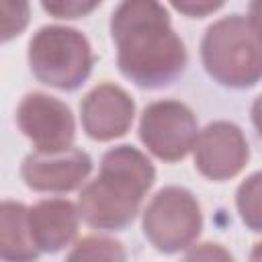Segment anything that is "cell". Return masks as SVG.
Instances as JSON below:
<instances>
[{"mask_svg": "<svg viewBox=\"0 0 262 262\" xmlns=\"http://www.w3.org/2000/svg\"><path fill=\"white\" fill-rule=\"evenodd\" d=\"M111 37L121 74L135 86L158 90L176 82L188 61L168 10L149 0L123 2L113 10Z\"/></svg>", "mask_w": 262, "mask_h": 262, "instance_id": "cell-1", "label": "cell"}, {"mask_svg": "<svg viewBox=\"0 0 262 262\" xmlns=\"http://www.w3.org/2000/svg\"><path fill=\"white\" fill-rule=\"evenodd\" d=\"M154 180L156 170L145 154L131 145L113 147L102 156L98 176L80 192V217L94 229H125L137 217Z\"/></svg>", "mask_w": 262, "mask_h": 262, "instance_id": "cell-2", "label": "cell"}, {"mask_svg": "<svg viewBox=\"0 0 262 262\" xmlns=\"http://www.w3.org/2000/svg\"><path fill=\"white\" fill-rule=\"evenodd\" d=\"M205 72L225 88H250L262 80V33L244 14L207 27L201 41Z\"/></svg>", "mask_w": 262, "mask_h": 262, "instance_id": "cell-3", "label": "cell"}, {"mask_svg": "<svg viewBox=\"0 0 262 262\" xmlns=\"http://www.w3.org/2000/svg\"><path fill=\"white\" fill-rule=\"evenodd\" d=\"M33 76L57 90L80 88L92 72L94 55L88 39L70 27H41L27 51Z\"/></svg>", "mask_w": 262, "mask_h": 262, "instance_id": "cell-4", "label": "cell"}, {"mask_svg": "<svg viewBox=\"0 0 262 262\" xmlns=\"http://www.w3.org/2000/svg\"><path fill=\"white\" fill-rule=\"evenodd\" d=\"M143 235L162 254H176L194 244L203 229L199 201L188 188L166 186L143 211Z\"/></svg>", "mask_w": 262, "mask_h": 262, "instance_id": "cell-5", "label": "cell"}, {"mask_svg": "<svg viewBox=\"0 0 262 262\" xmlns=\"http://www.w3.org/2000/svg\"><path fill=\"white\" fill-rule=\"evenodd\" d=\"M139 137L158 160L172 164L194 147L199 127L186 104L178 100H156L143 108Z\"/></svg>", "mask_w": 262, "mask_h": 262, "instance_id": "cell-6", "label": "cell"}, {"mask_svg": "<svg viewBox=\"0 0 262 262\" xmlns=\"http://www.w3.org/2000/svg\"><path fill=\"white\" fill-rule=\"evenodd\" d=\"M16 125L37 151L70 149L76 137L72 111L66 102L45 92H29L18 102Z\"/></svg>", "mask_w": 262, "mask_h": 262, "instance_id": "cell-7", "label": "cell"}, {"mask_svg": "<svg viewBox=\"0 0 262 262\" xmlns=\"http://www.w3.org/2000/svg\"><path fill=\"white\" fill-rule=\"evenodd\" d=\"M194 168L209 180H227L239 174L248 160L250 147L235 123L213 121L196 137L194 147Z\"/></svg>", "mask_w": 262, "mask_h": 262, "instance_id": "cell-8", "label": "cell"}, {"mask_svg": "<svg viewBox=\"0 0 262 262\" xmlns=\"http://www.w3.org/2000/svg\"><path fill=\"white\" fill-rule=\"evenodd\" d=\"M90 170V156L76 147L61 151H33L20 164L25 184L37 192L76 190L86 180Z\"/></svg>", "mask_w": 262, "mask_h": 262, "instance_id": "cell-9", "label": "cell"}, {"mask_svg": "<svg viewBox=\"0 0 262 262\" xmlns=\"http://www.w3.org/2000/svg\"><path fill=\"white\" fill-rule=\"evenodd\" d=\"M133 117V98L113 82L94 86L80 104L82 127L94 141H111L125 135L131 129Z\"/></svg>", "mask_w": 262, "mask_h": 262, "instance_id": "cell-10", "label": "cell"}, {"mask_svg": "<svg viewBox=\"0 0 262 262\" xmlns=\"http://www.w3.org/2000/svg\"><path fill=\"white\" fill-rule=\"evenodd\" d=\"M29 223L39 252L55 254L76 239L80 211L68 199H43L29 209Z\"/></svg>", "mask_w": 262, "mask_h": 262, "instance_id": "cell-11", "label": "cell"}, {"mask_svg": "<svg viewBox=\"0 0 262 262\" xmlns=\"http://www.w3.org/2000/svg\"><path fill=\"white\" fill-rule=\"evenodd\" d=\"M39 248L31 233L29 209L16 201L0 207V258L2 262H37Z\"/></svg>", "mask_w": 262, "mask_h": 262, "instance_id": "cell-12", "label": "cell"}, {"mask_svg": "<svg viewBox=\"0 0 262 262\" xmlns=\"http://www.w3.org/2000/svg\"><path fill=\"white\" fill-rule=\"evenodd\" d=\"M63 262H127V252L113 237L88 235L70 250Z\"/></svg>", "mask_w": 262, "mask_h": 262, "instance_id": "cell-13", "label": "cell"}, {"mask_svg": "<svg viewBox=\"0 0 262 262\" xmlns=\"http://www.w3.org/2000/svg\"><path fill=\"white\" fill-rule=\"evenodd\" d=\"M235 205L244 225L262 233V172H254L239 184L235 192Z\"/></svg>", "mask_w": 262, "mask_h": 262, "instance_id": "cell-14", "label": "cell"}, {"mask_svg": "<svg viewBox=\"0 0 262 262\" xmlns=\"http://www.w3.org/2000/svg\"><path fill=\"white\" fill-rule=\"evenodd\" d=\"M29 20V4L25 2H0V25H2V41H8L25 29Z\"/></svg>", "mask_w": 262, "mask_h": 262, "instance_id": "cell-15", "label": "cell"}, {"mask_svg": "<svg viewBox=\"0 0 262 262\" xmlns=\"http://www.w3.org/2000/svg\"><path fill=\"white\" fill-rule=\"evenodd\" d=\"M180 262H233V258L221 244L205 242L190 248Z\"/></svg>", "mask_w": 262, "mask_h": 262, "instance_id": "cell-16", "label": "cell"}, {"mask_svg": "<svg viewBox=\"0 0 262 262\" xmlns=\"http://www.w3.org/2000/svg\"><path fill=\"white\" fill-rule=\"evenodd\" d=\"M41 6L55 18H78L98 8L100 2H43Z\"/></svg>", "mask_w": 262, "mask_h": 262, "instance_id": "cell-17", "label": "cell"}, {"mask_svg": "<svg viewBox=\"0 0 262 262\" xmlns=\"http://www.w3.org/2000/svg\"><path fill=\"white\" fill-rule=\"evenodd\" d=\"M221 6H223V2H172V8H176L178 12H184L186 16H192V18L207 16L209 12H215Z\"/></svg>", "mask_w": 262, "mask_h": 262, "instance_id": "cell-18", "label": "cell"}, {"mask_svg": "<svg viewBox=\"0 0 262 262\" xmlns=\"http://www.w3.org/2000/svg\"><path fill=\"white\" fill-rule=\"evenodd\" d=\"M252 123H254V127H256V131L260 133V137H262V94L254 100V104H252Z\"/></svg>", "mask_w": 262, "mask_h": 262, "instance_id": "cell-19", "label": "cell"}, {"mask_svg": "<svg viewBox=\"0 0 262 262\" xmlns=\"http://www.w3.org/2000/svg\"><path fill=\"white\" fill-rule=\"evenodd\" d=\"M248 12H250V20L260 29V33H262V0H258V2H252L250 6H248Z\"/></svg>", "mask_w": 262, "mask_h": 262, "instance_id": "cell-20", "label": "cell"}, {"mask_svg": "<svg viewBox=\"0 0 262 262\" xmlns=\"http://www.w3.org/2000/svg\"><path fill=\"white\" fill-rule=\"evenodd\" d=\"M250 262H262V242H258V244L252 248V254H250Z\"/></svg>", "mask_w": 262, "mask_h": 262, "instance_id": "cell-21", "label": "cell"}]
</instances>
